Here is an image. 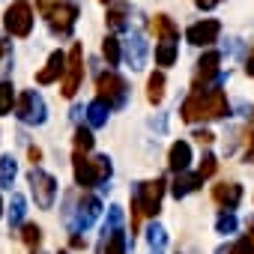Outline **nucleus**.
Returning a JSON list of instances; mask_svg holds the SVG:
<instances>
[{"instance_id": "obj_34", "label": "nucleus", "mask_w": 254, "mask_h": 254, "mask_svg": "<svg viewBox=\"0 0 254 254\" xmlns=\"http://www.w3.org/2000/svg\"><path fill=\"white\" fill-rule=\"evenodd\" d=\"M60 3H66V0H36V6H39V12L45 15L48 9H54V6H60Z\"/></svg>"}, {"instance_id": "obj_44", "label": "nucleus", "mask_w": 254, "mask_h": 254, "mask_svg": "<svg viewBox=\"0 0 254 254\" xmlns=\"http://www.w3.org/2000/svg\"><path fill=\"white\" fill-rule=\"evenodd\" d=\"M251 233H254V224H251Z\"/></svg>"}, {"instance_id": "obj_39", "label": "nucleus", "mask_w": 254, "mask_h": 254, "mask_svg": "<svg viewBox=\"0 0 254 254\" xmlns=\"http://www.w3.org/2000/svg\"><path fill=\"white\" fill-rule=\"evenodd\" d=\"M72 248H87V239L78 236V233H72Z\"/></svg>"}, {"instance_id": "obj_26", "label": "nucleus", "mask_w": 254, "mask_h": 254, "mask_svg": "<svg viewBox=\"0 0 254 254\" xmlns=\"http://www.w3.org/2000/svg\"><path fill=\"white\" fill-rule=\"evenodd\" d=\"M27 203H24V197L18 194V191H12V209H9V227H21V221H24V209Z\"/></svg>"}, {"instance_id": "obj_28", "label": "nucleus", "mask_w": 254, "mask_h": 254, "mask_svg": "<svg viewBox=\"0 0 254 254\" xmlns=\"http://www.w3.org/2000/svg\"><path fill=\"white\" fill-rule=\"evenodd\" d=\"M102 54H105L108 66H117V63H120V39H117V36H105V42H102Z\"/></svg>"}, {"instance_id": "obj_35", "label": "nucleus", "mask_w": 254, "mask_h": 254, "mask_svg": "<svg viewBox=\"0 0 254 254\" xmlns=\"http://www.w3.org/2000/svg\"><path fill=\"white\" fill-rule=\"evenodd\" d=\"M9 54H12V42H9L6 36H0V63H3Z\"/></svg>"}, {"instance_id": "obj_11", "label": "nucleus", "mask_w": 254, "mask_h": 254, "mask_svg": "<svg viewBox=\"0 0 254 254\" xmlns=\"http://www.w3.org/2000/svg\"><path fill=\"white\" fill-rule=\"evenodd\" d=\"M78 15H81V9H78L75 3H69V0L45 12L48 27H51V33H54V36H69V33L75 30V24H78Z\"/></svg>"}, {"instance_id": "obj_5", "label": "nucleus", "mask_w": 254, "mask_h": 254, "mask_svg": "<svg viewBox=\"0 0 254 254\" xmlns=\"http://www.w3.org/2000/svg\"><path fill=\"white\" fill-rule=\"evenodd\" d=\"M3 27L12 36H30V30H33V9H30L27 0H12V3L6 6Z\"/></svg>"}, {"instance_id": "obj_18", "label": "nucleus", "mask_w": 254, "mask_h": 254, "mask_svg": "<svg viewBox=\"0 0 254 254\" xmlns=\"http://www.w3.org/2000/svg\"><path fill=\"white\" fill-rule=\"evenodd\" d=\"M203 186V177H197V174H186V171H180L177 174V180H174V197H186V194H191V191H197Z\"/></svg>"}, {"instance_id": "obj_32", "label": "nucleus", "mask_w": 254, "mask_h": 254, "mask_svg": "<svg viewBox=\"0 0 254 254\" xmlns=\"http://www.w3.org/2000/svg\"><path fill=\"white\" fill-rule=\"evenodd\" d=\"M215 230H218V233H233V230H236V215H233L230 209H224V212L215 218Z\"/></svg>"}, {"instance_id": "obj_21", "label": "nucleus", "mask_w": 254, "mask_h": 254, "mask_svg": "<svg viewBox=\"0 0 254 254\" xmlns=\"http://www.w3.org/2000/svg\"><path fill=\"white\" fill-rule=\"evenodd\" d=\"M147 99H150V105H162V99H165V75L162 72L150 75V81H147Z\"/></svg>"}, {"instance_id": "obj_36", "label": "nucleus", "mask_w": 254, "mask_h": 254, "mask_svg": "<svg viewBox=\"0 0 254 254\" xmlns=\"http://www.w3.org/2000/svg\"><path fill=\"white\" fill-rule=\"evenodd\" d=\"M194 138H197V144H212V141H215V135H212L209 129H197Z\"/></svg>"}, {"instance_id": "obj_27", "label": "nucleus", "mask_w": 254, "mask_h": 254, "mask_svg": "<svg viewBox=\"0 0 254 254\" xmlns=\"http://www.w3.org/2000/svg\"><path fill=\"white\" fill-rule=\"evenodd\" d=\"M12 105H15V87L9 81H0V114L6 117L12 111Z\"/></svg>"}, {"instance_id": "obj_20", "label": "nucleus", "mask_w": 254, "mask_h": 254, "mask_svg": "<svg viewBox=\"0 0 254 254\" xmlns=\"http://www.w3.org/2000/svg\"><path fill=\"white\" fill-rule=\"evenodd\" d=\"M129 15H132V6H129V3H117V6L108 9V18H105V21H108L111 30H126V27L132 24Z\"/></svg>"}, {"instance_id": "obj_4", "label": "nucleus", "mask_w": 254, "mask_h": 254, "mask_svg": "<svg viewBox=\"0 0 254 254\" xmlns=\"http://www.w3.org/2000/svg\"><path fill=\"white\" fill-rule=\"evenodd\" d=\"M99 254H126V233H123V212L120 206H111L102 242H99Z\"/></svg>"}, {"instance_id": "obj_23", "label": "nucleus", "mask_w": 254, "mask_h": 254, "mask_svg": "<svg viewBox=\"0 0 254 254\" xmlns=\"http://www.w3.org/2000/svg\"><path fill=\"white\" fill-rule=\"evenodd\" d=\"M15 174H18L15 159H12V156H3V159H0V186H3V189H12Z\"/></svg>"}, {"instance_id": "obj_12", "label": "nucleus", "mask_w": 254, "mask_h": 254, "mask_svg": "<svg viewBox=\"0 0 254 254\" xmlns=\"http://www.w3.org/2000/svg\"><path fill=\"white\" fill-rule=\"evenodd\" d=\"M218 33H221V24H218L215 18H206V21H197V24H191V27L186 30V39H189L191 45L203 48V45H212V42L218 39Z\"/></svg>"}, {"instance_id": "obj_24", "label": "nucleus", "mask_w": 254, "mask_h": 254, "mask_svg": "<svg viewBox=\"0 0 254 254\" xmlns=\"http://www.w3.org/2000/svg\"><path fill=\"white\" fill-rule=\"evenodd\" d=\"M147 242H150V251H153V254H162L165 245H168V233H165V227L153 224V227L147 230Z\"/></svg>"}, {"instance_id": "obj_10", "label": "nucleus", "mask_w": 254, "mask_h": 254, "mask_svg": "<svg viewBox=\"0 0 254 254\" xmlns=\"http://www.w3.org/2000/svg\"><path fill=\"white\" fill-rule=\"evenodd\" d=\"M30 191H33L39 209H51L54 200H57V180H54L48 171L33 168V171H30Z\"/></svg>"}, {"instance_id": "obj_15", "label": "nucleus", "mask_w": 254, "mask_h": 254, "mask_svg": "<svg viewBox=\"0 0 254 254\" xmlns=\"http://www.w3.org/2000/svg\"><path fill=\"white\" fill-rule=\"evenodd\" d=\"M150 30L156 33L159 42H177V39H180V27H177V24L171 21V15H165V12H159V15L150 18Z\"/></svg>"}, {"instance_id": "obj_22", "label": "nucleus", "mask_w": 254, "mask_h": 254, "mask_svg": "<svg viewBox=\"0 0 254 254\" xmlns=\"http://www.w3.org/2000/svg\"><path fill=\"white\" fill-rule=\"evenodd\" d=\"M108 111H111V108H108L105 102H99V99L90 102V105H87V123L93 126V129H96V126H105V123H108Z\"/></svg>"}, {"instance_id": "obj_38", "label": "nucleus", "mask_w": 254, "mask_h": 254, "mask_svg": "<svg viewBox=\"0 0 254 254\" xmlns=\"http://www.w3.org/2000/svg\"><path fill=\"white\" fill-rule=\"evenodd\" d=\"M27 156H30V162H33V168H36V165L42 162V150H39V147H30V150H27Z\"/></svg>"}, {"instance_id": "obj_17", "label": "nucleus", "mask_w": 254, "mask_h": 254, "mask_svg": "<svg viewBox=\"0 0 254 254\" xmlns=\"http://www.w3.org/2000/svg\"><path fill=\"white\" fill-rule=\"evenodd\" d=\"M189 162H191V147H189L186 141H177V144L171 147V153H168V165H171V171L180 174V171L189 168Z\"/></svg>"}, {"instance_id": "obj_2", "label": "nucleus", "mask_w": 254, "mask_h": 254, "mask_svg": "<svg viewBox=\"0 0 254 254\" xmlns=\"http://www.w3.org/2000/svg\"><path fill=\"white\" fill-rule=\"evenodd\" d=\"M72 171H75V183L87 191L105 180H111L114 168H111V159L108 156H96V159H87V153H78L72 156Z\"/></svg>"}, {"instance_id": "obj_37", "label": "nucleus", "mask_w": 254, "mask_h": 254, "mask_svg": "<svg viewBox=\"0 0 254 254\" xmlns=\"http://www.w3.org/2000/svg\"><path fill=\"white\" fill-rule=\"evenodd\" d=\"M218 3H221V0H194V6H197V9H215Z\"/></svg>"}, {"instance_id": "obj_14", "label": "nucleus", "mask_w": 254, "mask_h": 254, "mask_svg": "<svg viewBox=\"0 0 254 254\" xmlns=\"http://www.w3.org/2000/svg\"><path fill=\"white\" fill-rule=\"evenodd\" d=\"M212 200L221 209H236L239 200H242V186H236V183H218V186H212Z\"/></svg>"}, {"instance_id": "obj_7", "label": "nucleus", "mask_w": 254, "mask_h": 254, "mask_svg": "<svg viewBox=\"0 0 254 254\" xmlns=\"http://www.w3.org/2000/svg\"><path fill=\"white\" fill-rule=\"evenodd\" d=\"M15 117L27 126H39L45 123V99L36 93V90H24L18 99H15Z\"/></svg>"}, {"instance_id": "obj_3", "label": "nucleus", "mask_w": 254, "mask_h": 254, "mask_svg": "<svg viewBox=\"0 0 254 254\" xmlns=\"http://www.w3.org/2000/svg\"><path fill=\"white\" fill-rule=\"evenodd\" d=\"M99 212H102V200L84 191V194L78 197L75 209L66 215V221H69V230H72V233H81V230H87V227H90V224L99 218Z\"/></svg>"}, {"instance_id": "obj_43", "label": "nucleus", "mask_w": 254, "mask_h": 254, "mask_svg": "<svg viewBox=\"0 0 254 254\" xmlns=\"http://www.w3.org/2000/svg\"><path fill=\"white\" fill-rule=\"evenodd\" d=\"M102 3H111V0H102Z\"/></svg>"}, {"instance_id": "obj_31", "label": "nucleus", "mask_w": 254, "mask_h": 254, "mask_svg": "<svg viewBox=\"0 0 254 254\" xmlns=\"http://www.w3.org/2000/svg\"><path fill=\"white\" fill-rule=\"evenodd\" d=\"M21 239H24L27 248H39V242H42V230H39V224H24V227H21Z\"/></svg>"}, {"instance_id": "obj_1", "label": "nucleus", "mask_w": 254, "mask_h": 254, "mask_svg": "<svg viewBox=\"0 0 254 254\" xmlns=\"http://www.w3.org/2000/svg\"><path fill=\"white\" fill-rule=\"evenodd\" d=\"M230 114V105H227V96L221 87H212V90H194L183 108H180V117L186 123H197V120H218V117H227Z\"/></svg>"}, {"instance_id": "obj_16", "label": "nucleus", "mask_w": 254, "mask_h": 254, "mask_svg": "<svg viewBox=\"0 0 254 254\" xmlns=\"http://www.w3.org/2000/svg\"><path fill=\"white\" fill-rule=\"evenodd\" d=\"M63 69H66V54H63V51H54V54L48 57L45 69L36 72V81H39V84H54V81L63 75Z\"/></svg>"}, {"instance_id": "obj_30", "label": "nucleus", "mask_w": 254, "mask_h": 254, "mask_svg": "<svg viewBox=\"0 0 254 254\" xmlns=\"http://www.w3.org/2000/svg\"><path fill=\"white\" fill-rule=\"evenodd\" d=\"M75 150L78 153H90L93 150V132L84 129V126H78V129H75Z\"/></svg>"}, {"instance_id": "obj_19", "label": "nucleus", "mask_w": 254, "mask_h": 254, "mask_svg": "<svg viewBox=\"0 0 254 254\" xmlns=\"http://www.w3.org/2000/svg\"><path fill=\"white\" fill-rule=\"evenodd\" d=\"M126 57H129V66L132 69H141L144 66V57H147V42L141 33H132V39L126 42Z\"/></svg>"}, {"instance_id": "obj_40", "label": "nucleus", "mask_w": 254, "mask_h": 254, "mask_svg": "<svg viewBox=\"0 0 254 254\" xmlns=\"http://www.w3.org/2000/svg\"><path fill=\"white\" fill-rule=\"evenodd\" d=\"M245 72L254 78V51H251V57H248V63H245Z\"/></svg>"}, {"instance_id": "obj_41", "label": "nucleus", "mask_w": 254, "mask_h": 254, "mask_svg": "<svg viewBox=\"0 0 254 254\" xmlns=\"http://www.w3.org/2000/svg\"><path fill=\"white\" fill-rule=\"evenodd\" d=\"M248 141H251V150H248V153H254V132H251V138H248Z\"/></svg>"}, {"instance_id": "obj_33", "label": "nucleus", "mask_w": 254, "mask_h": 254, "mask_svg": "<svg viewBox=\"0 0 254 254\" xmlns=\"http://www.w3.org/2000/svg\"><path fill=\"white\" fill-rule=\"evenodd\" d=\"M215 168H218V162H215V156L212 153H203V159H200V168H197V177H212L215 174Z\"/></svg>"}, {"instance_id": "obj_13", "label": "nucleus", "mask_w": 254, "mask_h": 254, "mask_svg": "<svg viewBox=\"0 0 254 254\" xmlns=\"http://www.w3.org/2000/svg\"><path fill=\"white\" fill-rule=\"evenodd\" d=\"M218 63H221V54L218 51H206L200 60H197V69H194V90L203 84H209L215 75H218Z\"/></svg>"}, {"instance_id": "obj_25", "label": "nucleus", "mask_w": 254, "mask_h": 254, "mask_svg": "<svg viewBox=\"0 0 254 254\" xmlns=\"http://www.w3.org/2000/svg\"><path fill=\"white\" fill-rule=\"evenodd\" d=\"M177 60V42H159L156 45V63L159 66H174Z\"/></svg>"}, {"instance_id": "obj_45", "label": "nucleus", "mask_w": 254, "mask_h": 254, "mask_svg": "<svg viewBox=\"0 0 254 254\" xmlns=\"http://www.w3.org/2000/svg\"><path fill=\"white\" fill-rule=\"evenodd\" d=\"M60 254H66V251H60Z\"/></svg>"}, {"instance_id": "obj_29", "label": "nucleus", "mask_w": 254, "mask_h": 254, "mask_svg": "<svg viewBox=\"0 0 254 254\" xmlns=\"http://www.w3.org/2000/svg\"><path fill=\"white\" fill-rule=\"evenodd\" d=\"M218 254H254V236H242L230 248H221Z\"/></svg>"}, {"instance_id": "obj_42", "label": "nucleus", "mask_w": 254, "mask_h": 254, "mask_svg": "<svg viewBox=\"0 0 254 254\" xmlns=\"http://www.w3.org/2000/svg\"><path fill=\"white\" fill-rule=\"evenodd\" d=\"M0 215H3V200H0Z\"/></svg>"}, {"instance_id": "obj_9", "label": "nucleus", "mask_w": 254, "mask_h": 254, "mask_svg": "<svg viewBox=\"0 0 254 254\" xmlns=\"http://www.w3.org/2000/svg\"><path fill=\"white\" fill-rule=\"evenodd\" d=\"M81 78H84V51L81 45H72L69 57H66V69H63V84H60V93L66 99H72L81 87Z\"/></svg>"}, {"instance_id": "obj_8", "label": "nucleus", "mask_w": 254, "mask_h": 254, "mask_svg": "<svg viewBox=\"0 0 254 254\" xmlns=\"http://www.w3.org/2000/svg\"><path fill=\"white\" fill-rule=\"evenodd\" d=\"M162 194H165V180H147L138 186V191L132 194V200L138 203L141 215H156L162 209Z\"/></svg>"}, {"instance_id": "obj_6", "label": "nucleus", "mask_w": 254, "mask_h": 254, "mask_svg": "<svg viewBox=\"0 0 254 254\" xmlns=\"http://www.w3.org/2000/svg\"><path fill=\"white\" fill-rule=\"evenodd\" d=\"M96 93H99V102H105L108 108H120L126 102V93H129V87H126V81L117 75V72H102L96 78Z\"/></svg>"}]
</instances>
